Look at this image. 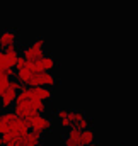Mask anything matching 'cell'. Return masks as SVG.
<instances>
[{
	"instance_id": "obj_1",
	"label": "cell",
	"mask_w": 138,
	"mask_h": 146,
	"mask_svg": "<svg viewBox=\"0 0 138 146\" xmlns=\"http://www.w3.org/2000/svg\"><path fill=\"white\" fill-rule=\"evenodd\" d=\"M12 107H14L12 112L21 119H29L34 114H44L46 112V104L43 100L29 99L22 92H17V97H15V102H14Z\"/></svg>"
},
{
	"instance_id": "obj_2",
	"label": "cell",
	"mask_w": 138,
	"mask_h": 146,
	"mask_svg": "<svg viewBox=\"0 0 138 146\" xmlns=\"http://www.w3.org/2000/svg\"><path fill=\"white\" fill-rule=\"evenodd\" d=\"M56 83H58V78L51 72H34L26 87H48V88H51Z\"/></svg>"
},
{
	"instance_id": "obj_3",
	"label": "cell",
	"mask_w": 138,
	"mask_h": 146,
	"mask_svg": "<svg viewBox=\"0 0 138 146\" xmlns=\"http://www.w3.org/2000/svg\"><path fill=\"white\" fill-rule=\"evenodd\" d=\"M22 56L26 58V61H34L44 56V39L43 37H36L34 41L24 48Z\"/></svg>"
},
{
	"instance_id": "obj_4",
	"label": "cell",
	"mask_w": 138,
	"mask_h": 146,
	"mask_svg": "<svg viewBox=\"0 0 138 146\" xmlns=\"http://www.w3.org/2000/svg\"><path fill=\"white\" fill-rule=\"evenodd\" d=\"M27 121H29L31 131H36L39 134H43V133H46V131L51 129V119L46 117V115H43V114H34Z\"/></svg>"
},
{
	"instance_id": "obj_5",
	"label": "cell",
	"mask_w": 138,
	"mask_h": 146,
	"mask_svg": "<svg viewBox=\"0 0 138 146\" xmlns=\"http://www.w3.org/2000/svg\"><path fill=\"white\" fill-rule=\"evenodd\" d=\"M41 136L43 134H39V133H36V131H26L24 134H21L17 139H15V143L19 146H36L41 143Z\"/></svg>"
},
{
	"instance_id": "obj_6",
	"label": "cell",
	"mask_w": 138,
	"mask_h": 146,
	"mask_svg": "<svg viewBox=\"0 0 138 146\" xmlns=\"http://www.w3.org/2000/svg\"><path fill=\"white\" fill-rule=\"evenodd\" d=\"M15 119H17V115H15L12 110H2V112H0V136H2L3 133H9V131L12 129Z\"/></svg>"
},
{
	"instance_id": "obj_7",
	"label": "cell",
	"mask_w": 138,
	"mask_h": 146,
	"mask_svg": "<svg viewBox=\"0 0 138 146\" xmlns=\"http://www.w3.org/2000/svg\"><path fill=\"white\" fill-rule=\"evenodd\" d=\"M15 97H17V92L12 90V88H7V90L0 95V107H2V110L10 109V107L14 106V102H15Z\"/></svg>"
},
{
	"instance_id": "obj_8",
	"label": "cell",
	"mask_w": 138,
	"mask_h": 146,
	"mask_svg": "<svg viewBox=\"0 0 138 146\" xmlns=\"http://www.w3.org/2000/svg\"><path fill=\"white\" fill-rule=\"evenodd\" d=\"M80 129L77 127H68L67 136L63 138V146H82L80 145Z\"/></svg>"
},
{
	"instance_id": "obj_9",
	"label": "cell",
	"mask_w": 138,
	"mask_h": 146,
	"mask_svg": "<svg viewBox=\"0 0 138 146\" xmlns=\"http://www.w3.org/2000/svg\"><path fill=\"white\" fill-rule=\"evenodd\" d=\"M56 66H58V61H56L53 56L44 54L43 58L38 60V68H39V72H53Z\"/></svg>"
},
{
	"instance_id": "obj_10",
	"label": "cell",
	"mask_w": 138,
	"mask_h": 146,
	"mask_svg": "<svg viewBox=\"0 0 138 146\" xmlns=\"http://www.w3.org/2000/svg\"><path fill=\"white\" fill-rule=\"evenodd\" d=\"M17 41V31L15 29H7L0 34V49H5L10 44H15Z\"/></svg>"
},
{
	"instance_id": "obj_11",
	"label": "cell",
	"mask_w": 138,
	"mask_h": 146,
	"mask_svg": "<svg viewBox=\"0 0 138 146\" xmlns=\"http://www.w3.org/2000/svg\"><path fill=\"white\" fill-rule=\"evenodd\" d=\"M3 54H5V61H7V66L9 68H14L15 65V60L19 56V49H17V44H10L3 49Z\"/></svg>"
},
{
	"instance_id": "obj_12",
	"label": "cell",
	"mask_w": 138,
	"mask_h": 146,
	"mask_svg": "<svg viewBox=\"0 0 138 146\" xmlns=\"http://www.w3.org/2000/svg\"><path fill=\"white\" fill-rule=\"evenodd\" d=\"M31 90H33L34 99H39L43 102H48L53 99V90L48 87H31Z\"/></svg>"
},
{
	"instance_id": "obj_13",
	"label": "cell",
	"mask_w": 138,
	"mask_h": 146,
	"mask_svg": "<svg viewBox=\"0 0 138 146\" xmlns=\"http://www.w3.org/2000/svg\"><path fill=\"white\" fill-rule=\"evenodd\" d=\"M94 141H96V133H94V129L87 127V129H84V131L80 133V145L82 146L90 145V143H94Z\"/></svg>"
},
{
	"instance_id": "obj_14",
	"label": "cell",
	"mask_w": 138,
	"mask_h": 146,
	"mask_svg": "<svg viewBox=\"0 0 138 146\" xmlns=\"http://www.w3.org/2000/svg\"><path fill=\"white\" fill-rule=\"evenodd\" d=\"M70 112L68 109H58L56 110V117L62 124V127H72V122H70Z\"/></svg>"
},
{
	"instance_id": "obj_15",
	"label": "cell",
	"mask_w": 138,
	"mask_h": 146,
	"mask_svg": "<svg viewBox=\"0 0 138 146\" xmlns=\"http://www.w3.org/2000/svg\"><path fill=\"white\" fill-rule=\"evenodd\" d=\"M33 73L29 68H24V70H17V72L14 73V76H15V80L17 82H21L22 85H27V82L31 80V76H33Z\"/></svg>"
},
{
	"instance_id": "obj_16",
	"label": "cell",
	"mask_w": 138,
	"mask_h": 146,
	"mask_svg": "<svg viewBox=\"0 0 138 146\" xmlns=\"http://www.w3.org/2000/svg\"><path fill=\"white\" fill-rule=\"evenodd\" d=\"M72 127H77V129H80V131H84V129H87V127H90V119L85 115V117H82L78 122H75Z\"/></svg>"
},
{
	"instance_id": "obj_17",
	"label": "cell",
	"mask_w": 138,
	"mask_h": 146,
	"mask_svg": "<svg viewBox=\"0 0 138 146\" xmlns=\"http://www.w3.org/2000/svg\"><path fill=\"white\" fill-rule=\"evenodd\" d=\"M26 65H27L26 58H24L22 54H19V56H17V60H15V65H14V68H15V70H24V68H26Z\"/></svg>"
},
{
	"instance_id": "obj_18",
	"label": "cell",
	"mask_w": 138,
	"mask_h": 146,
	"mask_svg": "<svg viewBox=\"0 0 138 146\" xmlns=\"http://www.w3.org/2000/svg\"><path fill=\"white\" fill-rule=\"evenodd\" d=\"M9 82H10V78H9V76H5V75H2V76H0V95L9 88Z\"/></svg>"
},
{
	"instance_id": "obj_19",
	"label": "cell",
	"mask_w": 138,
	"mask_h": 146,
	"mask_svg": "<svg viewBox=\"0 0 138 146\" xmlns=\"http://www.w3.org/2000/svg\"><path fill=\"white\" fill-rule=\"evenodd\" d=\"M22 87H24V85H22L21 82H17V80H10V82H9V88H12V90H15V92H19Z\"/></svg>"
},
{
	"instance_id": "obj_20",
	"label": "cell",
	"mask_w": 138,
	"mask_h": 146,
	"mask_svg": "<svg viewBox=\"0 0 138 146\" xmlns=\"http://www.w3.org/2000/svg\"><path fill=\"white\" fill-rule=\"evenodd\" d=\"M0 66L3 70H14V68H9L7 66V61H5V54H3V49H0Z\"/></svg>"
},
{
	"instance_id": "obj_21",
	"label": "cell",
	"mask_w": 138,
	"mask_h": 146,
	"mask_svg": "<svg viewBox=\"0 0 138 146\" xmlns=\"http://www.w3.org/2000/svg\"><path fill=\"white\" fill-rule=\"evenodd\" d=\"M5 146H19V145H17L15 141H12V143H7V145H5Z\"/></svg>"
},
{
	"instance_id": "obj_22",
	"label": "cell",
	"mask_w": 138,
	"mask_h": 146,
	"mask_svg": "<svg viewBox=\"0 0 138 146\" xmlns=\"http://www.w3.org/2000/svg\"><path fill=\"white\" fill-rule=\"evenodd\" d=\"M85 146H99V145H97V143L94 141V143H90V145H85Z\"/></svg>"
},
{
	"instance_id": "obj_23",
	"label": "cell",
	"mask_w": 138,
	"mask_h": 146,
	"mask_svg": "<svg viewBox=\"0 0 138 146\" xmlns=\"http://www.w3.org/2000/svg\"><path fill=\"white\" fill-rule=\"evenodd\" d=\"M36 146H44V145H41V143H39V145H36Z\"/></svg>"
}]
</instances>
